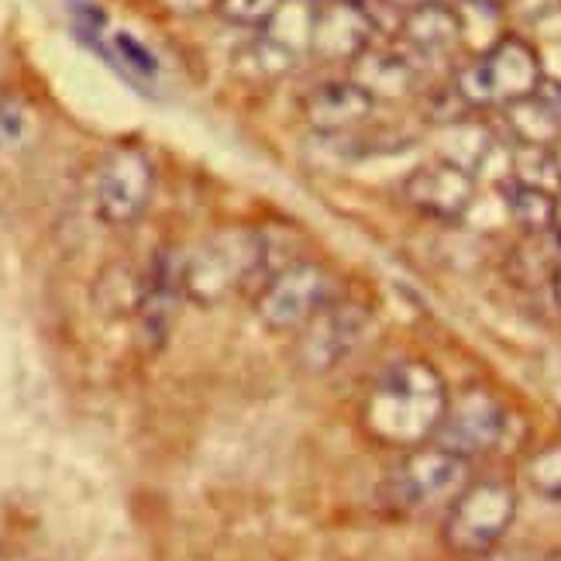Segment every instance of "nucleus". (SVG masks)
I'll return each mask as SVG.
<instances>
[{"label": "nucleus", "instance_id": "1", "mask_svg": "<svg viewBox=\"0 0 561 561\" xmlns=\"http://www.w3.org/2000/svg\"><path fill=\"white\" fill-rule=\"evenodd\" d=\"M448 386L434 365L407 358L376 376L362 407V421L376 442L389 448H421L434 442L448 410Z\"/></svg>", "mask_w": 561, "mask_h": 561}, {"label": "nucleus", "instance_id": "2", "mask_svg": "<svg viewBox=\"0 0 561 561\" xmlns=\"http://www.w3.org/2000/svg\"><path fill=\"white\" fill-rule=\"evenodd\" d=\"M265 255H270V241L255 228H221L201 238L193 249L180 252L183 300L197 307L228 300L262 273Z\"/></svg>", "mask_w": 561, "mask_h": 561}, {"label": "nucleus", "instance_id": "3", "mask_svg": "<svg viewBox=\"0 0 561 561\" xmlns=\"http://www.w3.org/2000/svg\"><path fill=\"white\" fill-rule=\"evenodd\" d=\"M545 80L541 56L527 38L503 35L472 62H466L451 80V90L469 111L482 107H510L524 96L538 93Z\"/></svg>", "mask_w": 561, "mask_h": 561}, {"label": "nucleus", "instance_id": "4", "mask_svg": "<svg viewBox=\"0 0 561 561\" xmlns=\"http://www.w3.org/2000/svg\"><path fill=\"white\" fill-rule=\"evenodd\" d=\"M517 520V493L503 479H479L469 482L455 496L445 517V545L461 554L476 558L500 548L506 530Z\"/></svg>", "mask_w": 561, "mask_h": 561}, {"label": "nucleus", "instance_id": "5", "mask_svg": "<svg viewBox=\"0 0 561 561\" xmlns=\"http://www.w3.org/2000/svg\"><path fill=\"white\" fill-rule=\"evenodd\" d=\"M337 297L334 276L321 262H289L276 270L255 297V317L276 334L304 331Z\"/></svg>", "mask_w": 561, "mask_h": 561}, {"label": "nucleus", "instance_id": "6", "mask_svg": "<svg viewBox=\"0 0 561 561\" xmlns=\"http://www.w3.org/2000/svg\"><path fill=\"white\" fill-rule=\"evenodd\" d=\"M156 190V165L149 152L138 145H114V149L96 162L90 201L93 214L111 228H125L145 214Z\"/></svg>", "mask_w": 561, "mask_h": 561}, {"label": "nucleus", "instance_id": "7", "mask_svg": "<svg viewBox=\"0 0 561 561\" xmlns=\"http://www.w3.org/2000/svg\"><path fill=\"white\" fill-rule=\"evenodd\" d=\"M369 324L373 310L362 300L334 297L304 331H297V362L313 376L337 369L341 362L358 352Z\"/></svg>", "mask_w": 561, "mask_h": 561}, {"label": "nucleus", "instance_id": "8", "mask_svg": "<svg viewBox=\"0 0 561 561\" xmlns=\"http://www.w3.org/2000/svg\"><path fill=\"white\" fill-rule=\"evenodd\" d=\"M469 476V458L451 455L437 445H421L410 448L407 458L393 469L389 490H393V500L403 510H431L442 503L451 506L455 496L472 482Z\"/></svg>", "mask_w": 561, "mask_h": 561}, {"label": "nucleus", "instance_id": "9", "mask_svg": "<svg viewBox=\"0 0 561 561\" xmlns=\"http://www.w3.org/2000/svg\"><path fill=\"white\" fill-rule=\"evenodd\" d=\"M503 431H506L503 403L490 389H466V393H458V400H448L442 427H437L431 445L461 458H476L493 451L503 442Z\"/></svg>", "mask_w": 561, "mask_h": 561}, {"label": "nucleus", "instance_id": "10", "mask_svg": "<svg viewBox=\"0 0 561 561\" xmlns=\"http://www.w3.org/2000/svg\"><path fill=\"white\" fill-rule=\"evenodd\" d=\"M376 35L379 21L369 4H358V0H324L313 11L310 56L321 62L352 66L365 48L376 45Z\"/></svg>", "mask_w": 561, "mask_h": 561}, {"label": "nucleus", "instance_id": "11", "mask_svg": "<svg viewBox=\"0 0 561 561\" xmlns=\"http://www.w3.org/2000/svg\"><path fill=\"white\" fill-rule=\"evenodd\" d=\"M476 186L479 180L469 169L448 159H434L413 169L403 180L400 193L413 210L434 217V221H461L476 207Z\"/></svg>", "mask_w": 561, "mask_h": 561}, {"label": "nucleus", "instance_id": "12", "mask_svg": "<svg viewBox=\"0 0 561 561\" xmlns=\"http://www.w3.org/2000/svg\"><path fill=\"white\" fill-rule=\"evenodd\" d=\"M300 111L313 131L345 135L373 117L376 101L352 77H345V80H328V83L310 87L300 101Z\"/></svg>", "mask_w": 561, "mask_h": 561}, {"label": "nucleus", "instance_id": "13", "mask_svg": "<svg viewBox=\"0 0 561 561\" xmlns=\"http://www.w3.org/2000/svg\"><path fill=\"white\" fill-rule=\"evenodd\" d=\"M400 48L424 62V59H445L466 38V18L458 8L445 4V0H427V4L413 8L400 21Z\"/></svg>", "mask_w": 561, "mask_h": 561}, {"label": "nucleus", "instance_id": "14", "mask_svg": "<svg viewBox=\"0 0 561 561\" xmlns=\"http://www.w3.org/2000/svg\"><path fill=\"white\" fill-rule=\"evenodd\" d=\"M348 77L373 96V101H403L421 83V62L400 45H373L352 62Z\"/></svg>", "mask_w": 561, "mask_h": 561}, {"label": "nucleus", "instance_id": "15", "mask_svg": "<svg viewBox=\"0 0 561 561\" xmlns=\"http://www.w3.org/2000/svg\"><path fill=\"white\" fill-rule=\"evenodd\" d=\"M183 300L180 286V252H159L149 273L138 283V321L149 341H162L176 321V304Z\"/></svg>", "mask_w": 561, "mask_h": 561}, {"label": "nucleus", "instance_id": "16", "mask_svg": "<svg viewBox=\"0 0 561 561\" xmlns=\"http://www.w3.org/2000/svg\"><path fill=\"white\" fill-rule=\"evenodd\" d=\"M500 201H503L506 217L520 231H527L534 238L554 231V221H558V193L554 190L510 180V183L500 186Z\"/></svg>", "mask_w": 561, "mask_h": 561}, {"label": "nucleus", "instance_id": "17", "mask_svg": "<svg viewBox=\"0 0 561 561\" xmlns=\"http://www.w3.org/2000/svg\"><path fill=\"white\" fill-rule=\"evenodd\" d=\"M503 114H506V128H510V141L514 145L551 149V145L561 138V114L548 101H541L538 93L503 107Z\"/></svg>", "mask_w": 561, "mask_h": 561}, {"label": "nucleus", "instance_id": "18", "mask_svg": "<svg viewBox=\"0 0 561 561\" xmlns=\"http://www.w3.org/2000/svg\"><path fill=\"white\" fill-rule=\"evenodd\" d=\"M234 62L241 72H249V77H255V80H279V77H286V72L297 69L300 56L293 53V48H286L283 42H276L273 35L262 32L241 48V53L234 56Z\"/></svg>", "mask_w": 561, "mask_h": 561}, {"label": "nucleus", "instance_id": "19", "mask_svg": "<svg viewBox=\"0 0 561 561\" xmlns=\"http://www.w3.org/2000/svg\"><path fill=\"white\" fill-rule=\"evenodd\" d=\"M111 66L128 72H138V77H156L159 72V59L149 53V45H141L131 32H114L111 35Z\"/></svg>", "mask_w": 561, "mask_h": 561}, {"label": "nucleus", "instance_id": "20", "mask_svg": "<svg viewBox=\"0 0 561 561\" xmlns=\"http://www.w3.org/2000/svg\"><path fill=\"white\" fill-rule=\"evenodd\" d=\"M524 476L534 493H541L545 500H561V445H551V448H541L538 455H530Z\"/></svg>", "mask_w": 561, "mask_h": 561}, {"label": "nucleus", "instance_id": "21", "mask_svg": "<svg viewBox=\"0 0 561 561\" xmlns=\"http://www.w3.org/2000/svg\"><path fill=\"white\" fill-rule=\"evenodd\" d=\"M286 0H221L217 11L238 28H270V21L279 14Z\"/></svg>", "mask_w": 561, "mask_h": 561}, {"label": "nucleus", "instance_id": "22", "mask_svg": "<svg viewBox=\"0 0 561 561\" xmlns=\"http://www.w3.org/2000/svg\"><path fill=\"white\" fill-rule=\"evenodd\" d=\"M561 11V0H506V14L520 24H541Z\"/></svg>", "mask_w": 561, "mask_h": 561}, {"label": "nucleus", "instance_id": "23", "mask_svg": "<svg viewBox=\"0 0 561 561\" xmlns=\"http://www.w3.org/2000/svg\"><path fill=\"white\" fill-rule=\"evenodd\" d=\"M21 128H24L21 111H18L11 101H0V145L18 141V138H21Z\"/></svg>", "mask_w": 561, "mask_h": 561}, {"label": "nucleus", "instance_id": "24", "mask_svg": "<svg viewBox=\"0 0 561 561\" xmlns=\"http://www.w3.org/2000/svg\"><path fill=\"white\" fill-rule=\"evenodd\" d=\"M162 8H169L173 14H201V11H210L217 8L221 0H159Z\"/></svg>", "mask_w": 561, "mask_h": 561}, {"label": "nucleus", "instance_id": "25", "mask_svg": "<svg viewBox=\"0 0 561 561\" xmlns=\"http://www.w3.org/2000/svg\"><path fill=\"white\" fill-rule=\"evenodd\" d=\"M472 561H534L527 551H514V548H493L485 554H476Z\"/></svg>", "mask_w": 561, "mask_h": 561}, {"label": "nucleus", "instance_id": "26", "mask_svg": "<svg viewBox=\"0 0 561 561\" xmlns=\"http://www.w3.org/2000/svg\"><path fill=\"white\" fill-rule=\"evenodd\" d=\"M538 96H541V101H548V104L561 114V80L545 77V80H541V87H538Z\"/></svg>", "mask_w": 561, "mask_h": 561}, {"label": "nucleus", "instance_id": "27", "mask_svg": "<svg viewBox=\"0 0 561 561\" xmlns=\"http://www.w3.org/2000/svg\"><path fill=\"white\" fill-rule=\"evenodd\" d=\"M421 4H427V0H376V8H386V11H393L400 21H403V14L407 11H413V8H421Z\"/></svg>", "mask_w": 561, "mask_h": 561}, {"label": "nucleus", "instance_id": "28", "mask_svg": "<svg viewBox=\"0 0 561 561\" xmlns=\"http://www.w3.org/2000/svg\"><path fill=\"white\" fill-rule=\"evenodd\" d=\"M551 293H554V300L561 307V259L554 262V270H551Z\"/></svg>", "mask_w": 561, "mask_h": 561}, {"label": "nucleus", "instance_id": "29", "mask_svg": "<svg viewBox=\"0 0 561 561\" xmlns=\"http://www.w3.org/2000/svg\"><path fill=\"white\" fill-rule=\"evenodd\" d=\"M551 159H554V173H558V183H561V138L551 145Z\"/></svg>", "mask_w": 561, "mask_h": 561}, {"label": "nucleus", "instance_id": "30", "mask_svg": "<svg viewBox=\"0 0 561 561\" xmlns=\"http://www.w3.org/2000/svg\"><path fill=\"white\" fill-rule=\"evenodd\" d=\"M558 241H561V197H558V221H554V231H551Z\"/></svg>", "mask_w": 561, "mask_h": 561}, {"label": "nucleus", "instance_id": "31", "mask_svg": "<svg viewBox=\"0 0 561 561\" xmlns=\"http://www.w3.org/2000/svg\"><path fill=\"white\" fill-rule=\"evenodd\" d=\"M545 561H561V551H558V554H551V558H545Z\"/></svg>", "mask_w": 561, "mask_h": 561}, {"label": "nucleus", "instance_id": "32", "mask_svg": "<svg viewBox=\"0 0 561 561\" xmlns=\"http://www.w3.org/2000/svg\"><path fill=\"white\" fill-rule=\"evenodd\" d=\"M358 4H369V0H358Z\"/></svg>", "mask_w": 561, "mask_h": 561}]
</instances>
